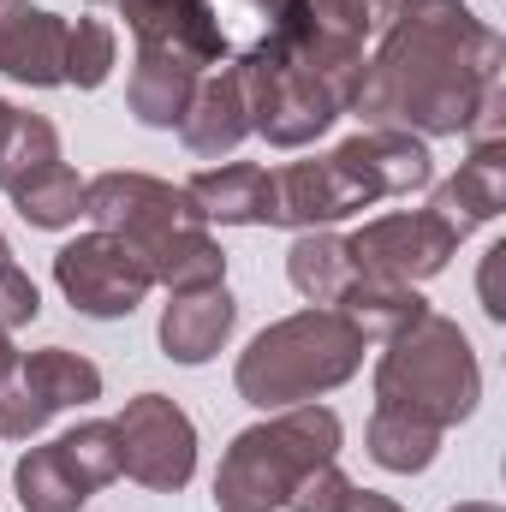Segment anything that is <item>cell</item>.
Returning a JSON list of instances; mask_svg holds the SVG:
<instances>
[{
    "label": "cell",
    "instance_id": "1",
    "mask_svg": "<svg viewBox=\"0 0 506 512\" xmlns=\"http://www.w3.org/2000/svg\"><path fill=\"white\" fill-rule=\"evenodd\" d=\"M501 66L506 42L465 0H393L346 114L411 137H465L489 90H501Z\"/></svg>",
    "mask_w": 506,
    "mask_h": 512
},
{
    "label": "cell",
    "instance_id": "2",
    "mask_svg": "<svg viewBox=\"0 0 506 512\" xmlns=\"http://www.w3.org/2000/svg\"><path fill=\"white\" fill-rule=\"evenodd\" d=\"M251 102V131L274 149H304L328 137L334 120L352 108L358 72H364V42H346L322 24H286L262 30L245 54H233Z\"/></svg>",
    "mask_w": 506,
    "mask_h": 512
},
{
    "label": "cell",
    "instance_id": "3",
    "mask_svg": "<svg viewBox=\"0 0 506 512\" xmlns=\"http://www.w3.org/2000/svg\"><path fill=\"white\" fill-rule=\"evenodd\" d=\"M84 215L96 221V233L120 239L167 292H197L227 280V251L215 245L185 185H167L155 173H96L84 185Z\"/></svg>",
    "mask_w": 506,
    "mask_h": 512
},
{
    "label": "cell",
    "instance_id": "4",
    "mask_svg": "<svg viewBox=\"0 0 506 512\" xmlns=\"http://www.w3.org/2000/svg\"><path fill=\"white\" fill-rule=\"evenodd\" d=\"M364 352L370 340L340 316V310H298V316H280L256 334L251 346L239 352V399L256 411H286V405H304V399H322L334 387H346L364 370Z\"/></svg>",
    "mask_w": 506,
    "mask_h": 512
},
{
    "label": "cell",
    "instance_id": "5",
    "mask_svg": "<svg viewBox=\"0 0 506 512\" xmlns=\"http://www.w3.org/2000/svg\"><path fill=\"white\" fill-rule=\"evenodd\" d=\"M340 417L316 399L274 411L268 423H251L233 435V447L221 453L215 471V507L221 512H274L286 507V495L298 489L304 471L340 459Z\"/></svg>",
    "mask_w": 506,
    "mask_h": 512
},
{
    "label": "cell",
    "instance_id": "6",
    "mask_svg": "<svg viewBox=\"0 0 506 512\" xmlns=\"http://www.w3.org/2000/svg\"><path fill=\"white\" fill-rule=\"evenodd\" d=\"M477 399H483V364H477V352H471L459 322L429 310L423 322H411L405 334L387 340V352L376 364L381 411L417 417V423L447 435L453 423H465L477 411Z\"/></svg>",
    "mask_w": 506,
    "mask_h": 512
},
{
    "label": "cell",
    "instance_id": "7",
    "mask_svg": "<svg viewBox=\"0 0 506 512\" xmlns=\"http://www.w3.org/2000/svg\"><path fill=\"white\" fill-rule=\"evenodd\" d=\"M114 477H120V435L102 417L66 429L48 447H30L12 465V489H18V507L24 512H78L90 495H102Z\"/></svg>",
    "mask_w": 506,
    "mask_h": 512
},
{
    "label": "cell",
    "instance_id": "8",
    "mask_svg": "<svg viewBox=\"0 0 506 512\" xmlns=\"http://www.w3.org/2000/svg\"><path fill=\"white\" fill-rule=\"evenodd\" d=\"M120 435V477L155 489V495H179L197 477V423L179 411V399L167 393H137L126 411L114 417Z\"/></svg>",
    "mask_w": 506,
    "mask_h": 512
},
{
    "label": "cell",
    "instance_id": "9",
    "mask_svg": "<svg viewBox=\"0 0 506 512\" xmlns=\"http://www.w3.org/2000/svg\"><path fill=\"white\" fill-rule=\"evenodd\" d=\"M102 399V370L84 352L66 346H42L30 358H18V376L0 387V435L6 441H30L48 429V417Z\"/></svg>",
    "mask_w": 506,
    "mask_h": 512
},
{
    "label": "cell",
    "instance_id": "10",
    "mask_svg": "<svg viewBox=\"0 0 506 512\" xmlns=\"http://www.w3.org/2000/svg\"><path fill=\"white\" fill-rule=\"evenodd\" d=\"M54 286L66 292V304L90 322H126L131 310L149 298V268L108 233H84L72 245L54 251Z\"/></svg>",
    "mask_w": 506,
    "mask_h": 512
},
{
    "label": "cell",
    "instance_id": "11",
    "mask_svg": "<svg viewBox=\"0 0 506 512\" xmlns=\"http://www.w3.org/2000/svg\"><path fill=\"white\" fill-rule=\"evenodd\" d=\"M459 233L435 215V209H399V215H376L364 221L346 256L358 274H376V280H399V286H417V280H435L453 256H459Z\"/></svg>",
    "mask_w": 506,
    "mask_h": 512
},
{
    "label": "cell",
    "instance_id": "12",
    "mask_svg": "<svg viewBox=\"0 0 506 512\" xmlns=\"http://www.w3.org/2000/svg\"><path fill=\"white\" fill-rule=\"evenodd\" d=\"M90 6H108V12L126 18L137 54L185 60V66H197V72L233 60V42H227V30H221L215 0H90Z\"/></svg>",
    "mask_w": 506,
    "mask_h": 512
},
{
    "label": "cell",
    "instance_id": "13",
    "mask_svg": "<svg viewBox=\"0 0 506 512\" xmlns=\"http://www.w3.org/2000/svg\"><path fill=\"white\" fill-rule=\"evenodd\" d=\"M334 173L346 179V191L358 197V209H370L381 197H411L435 185V155L423 137L393 126H364L358 137H346L340 149H328Z\"/></svg>",
    "mask_w": 506,
    "mask_h": 512
},
{
    "label": "cell",
    "instance_id": "14",
    "mask_svg": "<svg viewBox=\"0 0 506 512\" xmlns=\"http://www.w3.org/2000/svg\"><path fill=\"white\" fill-rule=\"evenodd\" d=\"M0 72L30 90L66 84V18L30 0L0 6Z\"/></svg>",
    "mask_w": 506,
    "mask_h": 512
},
{
    "label": "cell",
    "instance_id": "15",
    "mask_svg": "<svg viewBox=\"0 0 506 512\" xmlns=\"http://www.w3.org/2000/svg\"><path fill=\"white\" fill-rule=\"evenodd\" d=\"M185 197L203 209V221H221V227H280L274 173L251 161H221V167L191 173Z\"/></svg>",
    "mask_w": 506,
    "mask_h": 512
},
{
    "label": "cell",
    "instance_id": "16",
    "mask_svg": "<svg viewBox=\"0 0 506 512\" xmlns=\"http://www.w3.org/2000/svg\"><path fill=\"white\" fill-rule=\"evenodd\" d=\"M239 328V298L221 286H197V292H173V304L161 310V352L173 364H209Z\"/></svg>",
    "mask_w": 506,
    "mask_h": 512
},
{
    "label": "cell",
    "instance_id": "17",
    "mask_svg": "<svg viewBox=\"0 0 506 512\" xmlns=\"http://www.w3.org/2000/svg\"><path fill=\"white\" fill-rule=\"evenodd\" d=\"M179 137L203 161H221L251 137V102H245V78H239L233 60L203 72V84H197V96H191V108L179 120Z\"/></svg>",
    "mask_w": 506,
    "mask_h": 512
},
{
    "label": "cell",
    "instance_id": "18",
    "mask_svg": "<svg viewBox=\"0 0 506 512\" xmlns=\"http://www.w3.org/2000/svg\"><path fill=\"white\" fill-rule=\"evenodd\" d=\"M429 209H435L459 239L477 233L483 221H495L506 209V137L501 143H471V161H459V173L435 185Z\"/></svg>",
    "mask_w": 506,
    "mask_h": 512
},
{
    "label": "cell",
    "instance_id": "19",
    "mask_svg": "<svg viewBox=\"0 0 506 512\" xmlns=\"http://www.w3.org/2000/svg\"><path fill=\"white\" fill-rule=\"evenodd\" d=\"M203 72L185 60H155V54H131V78H126V108L137 126L149 131H179L191 96H197Z\"/></svg>",
    "mask_w": 506,
    "mask_h": 512
},
{
    "label": "cell",
    "instance_id": "20",
    "mask_svg": "<svg viewBox=\"0 0 506 512\" xmlns=\"http://www.w3.org/2000/svg\"><path fill=\"white\" fill-rule=\"evenodd\" d=\"M334 310L364 334V340H393V334H405L411 322H423L429 316V298L417 292V286H399V280H376V274H358L352 268V280H346V292L334 298Z\"/></svg>",
    "mask_w": 506,
    "mask_h": 512
},
{
    "label": "cell",
    "instance_id": "21",
    "mask_svg": "<svg viewBox=\"0 0 506 512\" xmlns=\"http://www.w3.org/2000/svg\"><path fill=\"white\" fill-rule=\"evenodd\" d=\"M286 280H292V292H298V298H310V304L334 310V298H340V292H346V280H352L346 239H340V233H328V227L298 233V239H292V251H286Z\"/></svg>",
    "mask_w": 506,
    "mask_h": 512
},
{
    "label": "cell",
    "instance_id": "22",
    "mask_svg": "<svg viewBox=\"0 0 506 512\" xmlns=\"http://www.w3.org/2000/svg\"><path fill=\"white\" fill-rule=\"evenodd\" d=\"M6 197H12V209H18L30 227H42V233H60V227H72V221L84 215V179H78L66 161L36 167V173L18 179Z\"/></svg>",
    "mask_w": 506,
    "mask_h": 512
},
{
    "label": "cell",
    "instance_id": "23",
    "mask_svg": "<svg viewBox=\"0 0 506 512\" xmlns=\"http://www.w3.org/2000/svg\"><path fill=\"white\" fill-rule=\"evenodd\" d=\"M364 447H370V459H376L381 471L417 477V471H429V465L441 459V429H429V423H417V417H399V411H381L376 405Z\"/></svg>",
    "mask_w": 506,
    "mask_h": 512
},
{
    "label": "cell",
    "instance_id": "24",
    "mask_svg": "<svg viewBox=\"0 0 506 512\" xmlns=\"http://www.w3.org/2000/svg\"><path fill=\"white\" fill-rule=\"evenodd\" d=\"M114 60H120L114 24H102V18L66 24V84H72V90H102V84L114 78Z\"/></svg>",
    "mask_w": 506,
    "mask_h": 512
},
{
    "label": "cell",
    "instance_id": "25",
    "mask_svg": "<svg viewBox=\"0 0 506 512\" xmlns=\"http://www.w3.org/2000/svg\"><path fill=\"white\" fill-rule=\"evenodd\" d=\"M393 0H310V24L346 36V42H370Z\"/></svg>",
    "mask_w": 506,
    "mask_h": 512
},
{
    "label": "cell",
    "instance_id": "26",
    "mask_svg": "<svg viewBox=\"0 0 506 512\" xmlns=\"http://www.w3.org/2000/svg\"><path fill=\"white\" fill-rule=\"evenodd\" d=\"M352 489H358V483L340 471V459H328V465H316V471H304V477H298V489L286 495V507H292V512H340Z\"/></svg>",
    "mask_w": 506,
    "mask_h": 512
},
{
    "label": "cell",
    "instance_id": "27",
    "mask_svg": "<svg viewBox=\"0 0 506 512\" xmlns=\"http://www.w3.org/2000/svg\"><path fill=\"white\" fill-rule=\"evenodd\" d=\"M42 316V292H36V280L12 262V268H0V328L12 334V328H30Z\"/></svg>",
    "mask_w": 506,
    "mask_h": 512
},
{
    "label": "cell",
    "instance_id": "28",
    "mask_svg": "<svg viewBox=\"0 0 506 512\" xmlns=\"http://www.w3.org/2000/svg\"><path fill=\"white\" fill-rule=\"evenodd\" d=\"M251 6L262 12L268 30H286V24H304L310 18V0H251Z\"/></svg>",
    "mask_w": 506,
    "mask_h": 512
},
{
    "label": "cell",
    "instance_id": "29",
    "mask_svg": "<svg viewBox=\"0 0 506 512\" xmlns=\"http://www.w3.org/2000/svg\"><path fill=\"white\" fill-rule=\"evenodd\" d=\"M340 512H405V507H399V501H387V495H376V489H352Z\"/></svg>",
    "mask_w": 506,
    "mask_h": 512
},
{
    "label": "cell",
    "instance_id": "30",
    "mask_svg": "<svg viewBox=\"0 0 506 512\" xmlns=\"http://www.w3.org/2000/svg\"><path fill=\"white\" fill-rule=\"evenodd\" d=\"M18 126H24V114H18L12 102H0V167H6V155H12V143H18Z\"/></svg>",
    "mask_w": 506,
    "mask_h": 512
},
{
    "label": "cell",
    "instance_id": "31",
    "mask_svg": "<svg viewBox=\"0 0 506 512\" xmlns=\"http://www.w3.org/2000/svg\"><path fill=\"white\" fill-rule=\"evenodd\" d=\"M12 376H18V346H12V334L0 328V387L12 382Z\"/></svg>",
    "mask_w": 506,
    "mask_h": 512
},
{
    "label": "cell",
    "instance_id": "32",
    "mask_svg": "<svg viewBox=\"0 0 506 512\" xmlns=\"http://www.w3.org/2000/svg\"><path fill=\"white\" fill-rule=\"evenodd\" d=\"M447 512H501L495 501H459V507H447Z\"/></svg>",
    "mask_w": 506,
    "mask_h": 512
},
{
    "label": "cell",
    "instance_id": "33",
    "mask_svg": "<svg viewBox=\"0 0 506 512\" xmlns=\"http://www.w3.org/2000/svg\"><path fill=\"white\" fill-rule=\"evenodd\" d=\"M0 268H12V245H6V233H0Z\"/></svg>",
    "mask_w": 506,
    "mask_h": 512
},
{
    "label": "cell",
    "instance_id": "34",
    "mask_svg": "<svg viewBox=\"0 0 506 512\" xmlns=\"http://www.w3.org/2000/svg\"><path fill=\"white\" fill-rule=\"evenodd\" d=\"M0 6H6V0H0Z\"/></svg>",
    "mask_w": 506,
    "mask_h": 512
}]
</instances>
